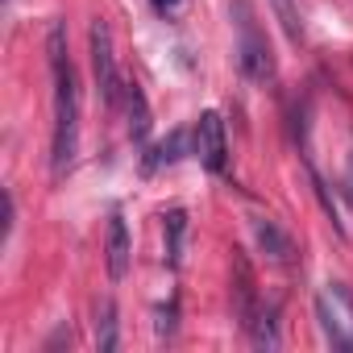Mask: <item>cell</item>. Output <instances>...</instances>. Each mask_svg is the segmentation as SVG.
Returning <instances> with one entry per match:
<instances>
[{"instance_id":"cell-11","label":"cell","mask_w":353,"mask_h":353,"mask_svg":"<svg viewBox=\"0 0 353 353\" xmlns=\"http://www.w3.org/2000/svg\"><path fill=\"white\" fill-rule=\"evenodd\" d=\"M96 345H100V353H112L117 349V307L104 299L100 303V320H96Z\"/></svg>"},{"instance_id":"cell-12","label":"cell","mask_w":353,"mask_h":353,"mask_svg":"<svg viewBox=\"0 0 353 353\" xmlns=\"http://www.w3.org/2000/svg\"><path fill=\"white\" fill-rule=\"evenodd\" d=\"M274 13H279V26H283V34H287V42H303V21H299V13H295V5L291 0H274Z\"/></svg>"},{"instance_id":"cell-3","label":"cell","mask_w":353,"mask_h":353,"mask_svg":"<svg viewBox=\"0 0 353 353\" xmlns=\"http://www.w3.org/2000/svg\"><path fill=\"white\" fill-rule=\"evenodd\" d=\"M316 320L332 349L353 353V291L345 283H324L316 291Z\"/></svg>"},{"instance_id":"cell-14","label":"cell","mask_w":353,"mask_h":353,"mask_svg":"<svg viewBox=\"0 0 353 353\" xmlns=\"http://www.w3.org/2000/svg\"><path fill=\"white\" fill-rule=\"evenodd\" d=\"M341 188H345V200L353 204V158L345 162V179H341Z\"/></svg>"},{"instance_id":"cell-13","label":"cell","mask_w":353,"mask_h":353,"mask_svg":"<svg viewBox=\"0 0 353 353\" xmlns=\"http://www.w3.org/2000/svg\"><path fill=\"white\" fill-rule=\"evenodd\" d=\"M150 5H154L162 17H174V13H179V9L188 5V0H150Z\"/></svg>"},{"instance_id":"cell-7","label":"cell","mask_w":353,"mask_h":353,"mask_svg":"<svg viewBox=\"0 0 353 353\" xmlns=\"http://www.w3.org/2000/svg\"><path fill=\"white\" fill-rule=\"evenodd\" d=\"M254 237H258V245H262V254H266L270 262H291L295 245H291V237H287L274 221L258 216V221H254Z\"/></svg>"},{"instance_id":"cell-5","label":"cell","mask_w":353,"mask_h":353,"mask_svg":"<svg viewBox=\"0 0 353 353\" xmlns=\"http://www.w3.org/2000/svg\"><path fill=\"white\" fill-rule=\"evenodd\" d=\"M192 154H196L212 174L225 170V162H229V141H225V121H221V112H200V121H196V129H192Z\"/></svg>"},{"instance_id":"cell-2","label":"cell","mask_w":353,"mask_h":353,"mask_svg":"<svg viewBox=\"0 0 353 353\" xmlns=\"http://www.w3.org/2000/svg\"><path fill=\"white\" fill-rule=\"evenodd\" d=\"M233 9H237V67H241V75L254 83H270L274 79V54H270V42L262 38V30L254 21L250 0H233Z\"/></svg>"},{"instance_id":"cell-4","label":"cell","mask_w":353,"mask_h":353,"mask_svg":"<svg viewBox=\"0 0 353 353\" xmlns=\"http://www.w3.org/2000/svg\"><path fill=\"white\" fill-rule=\"evenodd\" d=\"M88 42H92V75H96V92L104 96L108 108H117L125 83H121V75H117V54H112V34H108V26H104V21H92Z\"/></svg>"},{"instance_id":"cell-6","label":"cell","mask_w":353,"mask_h":353,"mask_svg":"<svg viewBox=\"0 0 353 353\" xmlns=\"http://www.w3.org/2000/svg\"><path fill=\"white\" fill-rule=\"evenodd\" d=\"M129 258H133V245H129V229L121 216H108V241H104V262H108V279L121 283L129 274Z\"/></svg>"},{"instance_id":"cell-9","label":"cell","mask_w":353,"mask_h":353,"mask_svg":"<svg viewBox=\"0 0 353 353\" xmlns=\"http://www.w3.org/2000/svg\"><path fill=\"white\" fill-rule=\"evenodd\" d=\"M162 233H166V262L179 266L183 262V237H188V212L183 208H170L162 216Z\"/></svg>"},{"instance_id":"cell-1","label":"cell","mask_w":353,"mask_h":353,"mask_svg":"<svg viewBox=\"0 0 353 353\" xmlns=\"http://www.w3.org/2000/svg\"><path fill=\"white\" fill-rule=\"evenodd\" d=\"M50 75H54V145H50V170L54 179L71 170L75 150H79V88H75V71L63 46V26H50Z\"/></svg>"},{"instance_id":"cell-8","label":"cell","mask_w":353,"mask_h":353,"mask_svg":"<svg viewBox=\"0 0 353 353\" xmlns=\"http://www.w3.org/2000/svg\"><path fill=\"white\" fill-rule=\"evenodd\" d=\"M121 100H125V112H129V137L133 141H145V133H150V108H145L141 88L137 83H125Z\"/></svg>"},{"instance_id":"cell-10","label":"cell","mask_w":353,"mask_h":353,"mask_svg":"<svg viewBox=\"0 0 353 353\" xmlns=\"http://www.w3.org/2000/svg\"><path fill=\"white\" fill-rule=\"evenodd\" d=\"M188 141H192V137H188V129H174V133H166V137H162V145H158V150L145 158V170H158V166L179 162V158L188 154Z\"/></svg>"}]
</instances>
